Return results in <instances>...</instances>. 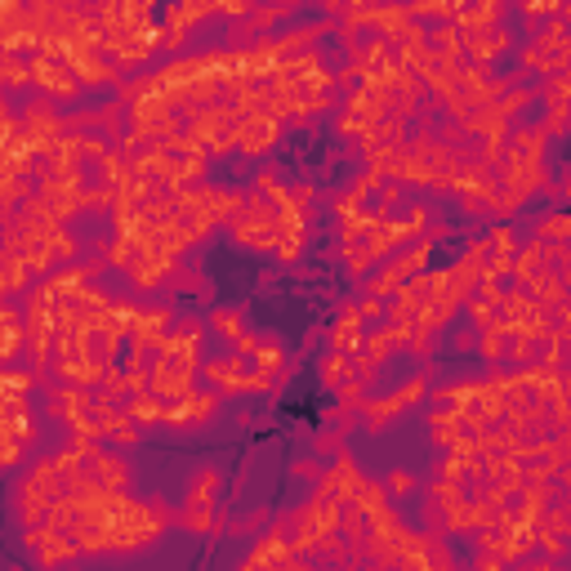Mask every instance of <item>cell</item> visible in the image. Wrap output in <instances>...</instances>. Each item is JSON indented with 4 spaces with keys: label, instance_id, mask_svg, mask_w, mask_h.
I'll use <instances>...</instances> for the list:
<instances>
[{
    "label": "cell",
    "instance_id": "cell-18",
    "mask_svg": "<svg viewBox=\"0 0 571 571\" xmlns=\"http://www.w3.org/2000/svg\"><path fill=\"white\" fill-rule=\"evenodd\" d=\"M558 197H567V202H571V170L563 174V183H558Z\"/></svg>",
    "mask_w": 571,
    "mask_h": 571
},
{
    "label": "cell",
    "instance_id": "cell-4",
    "mask_svg": "<svg viewBox=\"0 0 571 571\" xmlns=\"http://www.w3.org/2000/svg\"><path fill=\"white\" fill-rule=\"evenodd\" d=\"M219 496H223V473H219V468H202V473L188 482L183 505H188V509H214Z\"/></svg>",
    "mask_w": 571,
    "mask_h": 571
},
{
    "label": "cell",
    "instance_id": "cell-16",
    "mask_svg": "<svg viewBox=\"0 0 571 571\" xmlns=\"http://www.w3.org/2000/svg\"><path fill=\"white\" fill-rule=\"evenodd\" d=\"M473 571H509V563H505L500 554H487V549H477V554H473Z\"/></svg>",
    "mask_w": 571,
    "mask_h": 571
},
{
    "label": "cell",
    "instance_id": "cell-6",
    "mask_svg": "<svg viewBox=\"0 0 571 571\" xmlns=\"http://www.w3.org/2000/svg\"><path fill=\"white\" fill-rule=\"evenodd\" d=\"M179 527L183 531H197V536H219L223 531V518L214 514V509H179Z\"/></svg>",
    "mask_w": 571,
    "mask_h": 571
},
{
    "label": "cell",
    "instance_id": "cell-7",
    "mask_svg": "<svg viewBox=\"0 0 571 571\" xmlns=\"http://www.w3.org/2000/svg\"><path fill=\"white\" fill-rule=\"evenodd\" d=\"M0 321H5V358H18L27 321H23V312L14 309V304H5V312H0Z\"/></svg>",
    "mask_w": 571,
    "mask_h": 571
},
{
    "label": "cell",
    "instance_id": "cell-11",
    "mask_svg": "<svg viewBox=\"0 0 571 571\" xmlns=\"http://www.w3.org/2000/svg\"><path fill=\"white\" fill-rule=\"evenodd\" d=\"M518 14L527 18V27H536L540 18H558V14H563V5H558V0H522Z\"/></svg>",
    "mask_w": 571,
    "mask_h": 571
},
{
    "label": "cell",
    "instance_id": "cell-12",
    "mask_svg": "<svg viewBox=\"0 0 571 571\" xmlns=\"http://www.w3.org/2000/svg\"><path fill=\"white\" fill-rule=\"evenodd\" d=\"M27 281H32V268L18 260V255H5V290H9V295H18Z\"/></svg>",
    "mask_w": 571,
    "mask_h": 571
},
{
    "label": "cell",
    "instance_id": "cell-14",
    "mask_svg": "<svg viewBox=\"0 0 571 571\" xmlns=\"http://www.w3.org/2000/svg\"><path fill=\"white\" fill-rule=\"evenodd\" d=\"M411 491H416V473L393 468V473H389V496H411Z\"/></svg>",
    "mask_w": 571,
    "mask_h": 571
},
{
    "label": "cell",
    "instance_id": "cell-9",
    "mask_svg": "<svg viewBox=\"0 0 571 571\" xmlns=\"http://www.w3.org/2000/svg\"><path fill=\"white\" fill-rule=\"evenodd\" d=\"M210 326H214V335H223V340H232V344L246 335V326H241V312H237V309H214Z\"/></svg>",
    "mask_w": 571,
    "mask_h": 571
},
{
    "label": "cell",
    "instance_id": "cell-1",
    "mask_svg": "<svg viewBox=\"0 0 571 571\" xmlns=\"http://www.w3.org/2000/svg\"><path fill=\"white\" fill-rule=\"evenodd\" d=\"M32 85H36L45 99H76V94L85 90L81 76L72 72V63L50 58V54H36V58H32Z\"/></svg>",
    "mask_w": 571,
    "mask_h": 571
},
{
    "label": "cell",
    "instance_id": "cell-15",
    "mask_svg": "<svg viewBox=\"0 0 571 571\" xmlns=\"http://www.w3.org/2000/svg\"><path fill=\"white\" fill-rule=\"evenodd\" d=\"M358 312H362V321H389V300H375V295H366V300H358Z\"/></svg>",
    "mask_w": 571,
    "mask_h": 571
},
{
    "label": "cell",
    "instance_id": "cell-3",
    "mask_svg": "<svg viewBox=\"0 0 571 571\" xmlns=\"http://www.w3.org/2000/svg\"><path fill=\"white\" fill-rule=\"evenodd\" d=\"M281 139V121L277 116H246V125H241V153L246 156H268L272 153V143Z\"/></svg>",
    "mask_w": 571,
    "mask_h": 571
},
{
    "label": "cell",
    "instance_id": "cell-13",
    "mask_svg": "<svg viewBox=\"0 0 571 571\" xmlns=\"http://www.w3.org/2000/svg\"><path fill=\"white\" fill-rule=\"evenodd\" d=\"M477 340H482V330H465V326H456V330H451V349H456L460 358L477 353Z\"/></svg>",
    "mask_w": 571,
    "mask_h": 571
},
{
    "label": "cell",
    "instance_id": "cell-10",
    "mask_svg": "<svg viewBox=\"0 0 571 571\" xmlns=\"http://www.w3.org/2000/svg\"><path fill=\"white\" fill-rule=\"evenodd\" d=\"M527 103H536V90H531V85H514V90H509V94H505L500 103H491V107H496V112L505 116V121H514V116H518Z\"/></svg>",
    "mask_w": 571,
    "mask_h": 571
},
{
    "label": "cell",
    "instance_id": "cell-5",
    "mask_svg": "<svg viewBox=\"0 0 571 571\" xmlns=\"http://www.w3.org/2000/svg\"><path fill=\"white\" fill-rule=\"evenodd\" d=\"M45 246L54 251V260L76 263V260H81V251H85V237H81V232H72V228H54L50 237H45Z\"/></svg>",
    "mask_w": 571,
    "mask_h": 571
},
{
    "label": "cell",
    "instance_id": "cell-2",
    "mask_svg": "<svg viewBox=\"0 0 571 571\" xmlns=\"http://www.w3.org/2000/svg\"><path fill=\"white\" fill-rule=\"evenodd\" d=\"M81 473H85L90 482H99L103 491H125V487H130V465H125V456L112 451L107 442H94V447L81 456Z\"/></svg>",
    "mask_w": 571,
    "mask_h": 571
},
{
    "label": "cell",
    "instance_id": "cell-8",
    "mask_svg": "<svg viewBox=\"0 0 571 571\" xmlns=\"http://www.w3.org/2000/svg\"><path fill=\"white\" fill-rule=\"evenodd\" d=\"M5 85H9V90L32 85V58H27V54H5Z\"/></svg>",
    "mask_w": 571,
    "mask_h": 571
},
{
    "label": "cell",
    "instance_id": "cell-17",
    "mask_svg": "<svg viewBox=\"0 0 571 571\" xmlns=\"http://www.w3.org/2000/svg\"><path fill=\"white\" fill-rule=\"evenodd\" d=\"M139 438H143V433H139V424L130 419V424H125V428H121L112 442H116V447H139Z\"/></svg>",
    "mask_w": 571,
    "mask_h": 571
}]
</instances>
